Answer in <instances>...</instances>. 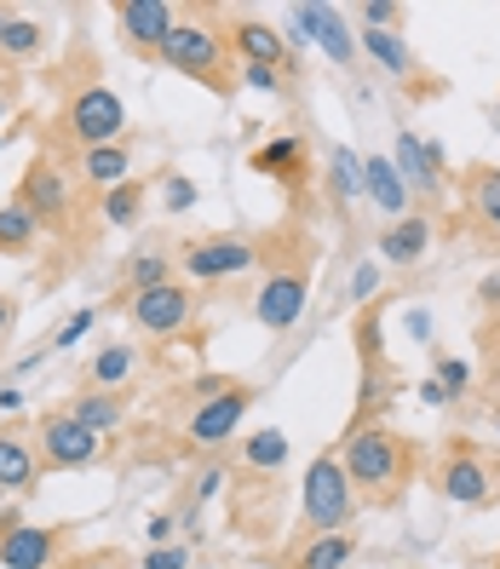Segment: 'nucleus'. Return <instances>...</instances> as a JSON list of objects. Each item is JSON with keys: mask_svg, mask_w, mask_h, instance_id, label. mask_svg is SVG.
Returning <instances> with one entry per match:
<instances>
[{"mask_svg": "<svg viewBox=\"0 0 500 569\" xmlns=\"http://www.w3.org/2000/svg\"><path fill=\"white\" fill-rule=\"evenodd\" d=\"M374 288H380V264H357L351 271V299H374Z\"/></svg>", "mask_w": 500, "mask_h": 569, "instance_id": "nucleus-40", "label": "nucleus"}, {"mask_svg": "<svg viewBox=\"0 0 500 569\" xmlns=\"http://www.w3.org/2000/svg\"><path fill=\"white\" fill-rule=\"evenodd\" d=\"M167 282H179V277H173V259H167L161 248L156 253H139V259L127 264V288L132 293H150V288H167Z\"/></svg>", "mask_w": 500, "mask_h": 569, "instance_id": "nucleus-29", "label": "nucleus"}, {"mask_svg": "<svg viewBox=\"0 0 500 569\" xmlns=\"http://www.w3.org/2000/svg\"><path fill=\"white\" fill-rule=\"evenodd\" d=\"M426 248H431V219H426V213L391 219V224L380 230V253H386V264H420Z\"/></svg>", "mask_w": 500, "mask_h": 569, "instance_id": "nucleus-17", "label": "nucleus"}, {"mask_svg": "<svg viewBox=\"0 0 500 569\" xmlns=\"http://www.w3.org/2000/svg\"><path fill=\"white\" fill-rule=\"evenodd\" d=\"M362 196H369L386 219H409V184L397 179L391 156H362Z\"/></svg>", "mask_w": 500, "mask_h": 569, "instance_id": "nucleus-16", "label": "nucleus"}, {"mask_svg": "<svg viewBox=\"0 0 500 569\" xmlns=\"http://www.w3.org/2000/svg\"><path fill=\"white\" fill-rule=\"evenodd\" d=\"M7 110H12V104H7V92H0V116H7Z\"/></svg>", "mask_w": 500, "mask_h": 569, "instance_id": "nucleus-49", "label": "nucleus"}, {"mask_svg": "<svg viewBox=\"0 0 500 569\" xmlns=\"http://www.w3.org/2000/svg\"><path fill=\"white\" fill-rule=\"evenodd\" d=\"M494 443H500V415H494Z\"/></svg>", "mask_w": 500, "mask_h": 569, "instance_id": "nucleus-50", "label": "nucleus"}, {"mask_svg": "<svg viewBox=\"0 0 500 569\" xmlns=\"http://www.w3.org/2000/svg\"><path fill=\"white\" fill-rule=\"evenodd\" d=\"M0 409L18 415V409H23V391H18V386H7V391H0Z\"/></svg>", "mask_w": 500, "mask_h": 569, "instance_id": "nucleus-46", "label": "nucleus"}, {"mask_svg": "<svg viewBox=\"0 0 500 569\" xmlns=\"http://www.w3.org/2000/svg\"><path fill=\"white\" fill-rule=\"evenodd\" d=\"M380 397H386V375H380V362H369V368H362V386H357V403H380Z\"/></svg>", "mask_w": 500, "mask_h": 569, "instance_id": "nucleus-39", "label": "nucleus"}, {"mask_svg": "<svg viewBox=\"0 0 500 569\" xmlns=\"http://www.w3.org/2000/svg\"><path fill=\"white\" fill-rule=\"evenodd\" d=\"M70 132L81 139V150L121 144V132H127V104H121L110 87H81V92L70 98Z\"/></svg>", "mask_w": 500, "mask_h": 569, "instance_id": "nucleus-4", "label": "nucleus"}, {"mask_svg": "<svg viewBox=\"0 0 500 569\" xmlns=\"http://www.w3.org/2000/svg\"><path fill=\"white\" fill-rule=\"evenodd\" d=\"M362 52H369L380 70L397 76V81H409V76H414V52H409L403 36H391V29H362Z\"/></svg>", "mask_w": 500, "mask_h": 569, "instance_id": "nucleus-23", "label": "nucleus"}, {"mask_svg": "<svg viewBox=\"0 0 500 569\" xmlns=\"http://www.w3.org/2000/svg\"><path fill=\"white\" fill-rule=\"evenodd\" d=\"M242 455H248V466H253V472H277V466H288V431H277V426L253 431Z\"/></svg>", "mask_w": 500, "mask_h": 569, "instance_id": "nucleus-30", "label": "nucleus"}, {"mask_svg": "<svg viewBox=\"0 0 500 569\" xmlns=\"http://www.w3.org/2000/svg\"><path fill=\"white\" fill-rule=\"evenodd\" d=\"M340 466H346V478L357 489L386 495V489L403 483V472H409V443L397 438L391 426H357L351 438L340 443Z\"/></svg>", "mask_w": 500, "mask_h": 569, "instance_id": "nucleus-2", "label": "nucleus"}, {"mask_svg": "<svg viewBox=\"0 0 500 569\" xmlns=\"http://www.w3.org/2000/svg\"><path fill=\"white\" fill-rule=\"evenodd\" d=\"M156 58L167 63V70L202 81V87H224L230 52H224V29H219L213 18H184V12H179V23L167 29V41L156 47Z\"/></svg>", "mask_w": 500, "mask_h": 569, "instance_id": "nucleus-1", "label": "nucleus"}, {"mask_svg": "<svg viewBox=\"0 0 500 569\" xmlns=\"http://www.w3.org/2000/svg\"><path fill=\"white\" fill-rule=\"evenodd\" d=\"M81 569H116L110 558H92V563H81Z\"/></svg>", "mask_w": 500, "mask_h": 569, "instance_id": "nucleus-48", "label": "nucleus"}, {"mask_svg": "<svg viewBox=\"0 0 500 569\" xmlns=\"http://www.w3.org/2000/svg\"><path fill=\"white\" fill-rule=\"evenodd\" d=\"M328 184H333V202H362V156L333 144L328 150Z\"/></svg>", "mask_w": 500, "mask_h": 569, "instance_id": "nucleus-25", "label": "nucleus"}, {"mask_svg": "<svg viewBox=\"0 0 500 569\" xmlns=\"http://www.w3.org/2000/svg\"><path fill=\"white\" fill-rule=\"evenodd\" d=\"M81 173H87V184H98V190H116V184L132 179V150H127V144L81 150Z\"/></svg>", "mask_w": 500, "mask_h": 569, "instance_id": "nucleus-21", "label": "nucleus"}, {"mask_svg": "<svg viewBox=\"0 0 500 569\" xmlns=\"http://www.w3.org/2000/svg\"><path fill=\"white\" fill-rule=\"evenodd\" d=\"M248 409H253V391L248 386H230V391H219V397H208L202 409L190 415V426H184V438L196 443V449H224L230 438H237V426L248 420Z\"/></svg>", "mask_w": 500, "mask_h": 569, "instance_id": "nucleus-5", "label": "nucleus"}, {"mask_svg": "<svg viewBox=\"0 0 500 569\" xmlns=\"http://www.w3.org/2000/svg\"><path fill=\"white\" fill-rule=\"evenodd\" d=\"M132 375H139V346H104L92 357V368H87V380H92V391H121Z\"/></svg>", "mask_w": 500, "mask_h": 569, "instance_id": "nucleus-22", "label": "nucleus"}, {"mask_svg": "<svg viewBox=\"0 0 500 569\" xmlns=\"http://www.w3.org/2000/svg\"><path fill=\"white\" fill-rule=\"evenodd\" d=\"M190 317H196V293L184 282L132 293V328H144V333H184Z\"/></svg>", "mask_w": 500, "mask_h": 569, "instance_id": "nucleus-10", "label": "nucleus"}, {"mask_svg": "<svg viewBox=\"0 0 500 569\" xmlns=\"http://www.w3.org/2000/svg\"><path fill=\"white\" fill-rule=\"evenodd\" d=\"M299 507H306V523L317 535H340L357 512V483L346 478L340 455H317L311 472H306V489H299Z\"/></svg>", "mask_w": 500, "mask_h": 569, "instance_id": "nucleus-3", "label": "nucleus"}, {"mask_svg": "<svg viewBox=\"0 0 500 569\" xmlns=\"http://www.w3.org/2000/svg\"><path fill=\"white\" fill-rule=\"evenodd\" d=\"M224 483H230V478H224V466H202V478H196V500H213Z\"/></svg>", "mask_w": 500, "mask_h": 569, "instance_id": "nucleus-41", "label": "nucleus"}, {"mask_svg": "<svg viewBox=\"0 0 500 569\" xmlns=\"http://www.w3.org/2000/svg\"><path fill=\"white\" fill-rule=\"evenodd\" d=\"M306 299H311V277L299 271V264H288V271H271V277L259 282L253 317L271 328V333H288L299 317H306Z\"/></svg>", "mask_w": 500, "mask_h": 569, "instance_id": "nucleus-6", "label": "nucleus"}, {"mask_svg": "<svg viewBox=\"0 0 500 569\" xmlns=\"http://www.w3.org/2000/svg\"><path fill=\"white\" fill-rule=\"evenodd\" d=\"M253 167L259 173H271V179H282V184H293V179H306V167H311V150H306V139H264L259 150H253Z\"/></svg>", "mask_w": 500, "mask_h": 569, "instance_id": "nucleus-19", "label": "nucleus"}, {"mask_svg": "<svg viewBox=\"0 0 500 569\" xmlns=\"http://www.w3.org/2000/svg\"><path fill=\"white\" fill-rule=\"evenodd\" d=\"M98 455H104V438L98 431H87L70 409L41 420V466H58V472H76V466H92Z\"/></svg>", "mask_w": 500, "mask_h": 569, "instance_id": "nucleus-7", "label": "nucleus"}, {"mask_svg": "<svg viewBox=\"0 0 500 569\" xmlns=\"http://www.w3.org/2000/svg\"><path fill=\"white\" fill-rule=\"evenodd\" d=\"M438 386H443L449 397H460L466 386H472V368H466L460 357H438Z\"/></svg>", "mask_w": 500, "mask_h": 569, "instance_id": "nucleus-36", "label": "nucleus"}, {"mask_svg": "<svg viewBox=\"0 0 500 569\" xmlns=\"http://www.w3.org/2000/svg\"><path fill=\"white\" fill-rule=\"evenodd\" d=\"M443 495L454 500V507H478V500L489 495V466L472 460V455H454L443 466Z\"/></svg>", "mask_w": 500, "mask_h": 569, "instance_id": "nucleus-20", "label": "nucleus"}, {"mask_svg": "<svg viewBox=\"0 0 500 569\" xmlns=\"http://www.w3.org/2000/svg\"><path fill=\"white\" fill-rule=\"evenodd\" d=\"M92 322H98V306H81V311H76L70 322L58 328V340H52V351H70V346H81L87 333H92Z\"/></svg>", "mask_w": 500, "mask_h": 569, "instance_id": "nucleus-35", "label": "nucleus"}, {"mask_svg": "<svg viewBox=\"0 0 500 569\" xmlns=\"http://www.w3.org/2000/svg\"><path fill=\"white\" fill-rule=\"evenodd\" d=\"M397 179L409 184V196H443V144L420 139V132H397V150H391Z\"/></svg>", "mask_w": 500, "mask_h": 569, "instance_id": "nucleus-9", "label": "nucleus"}, {"mask_svg": "<svg viewBox=\"0 0 500 569\" xmlns=\"http://www.w3.org/2000/svg\"><path fill=\"white\" fill-rule=\"evenodd\" d=\"M420 403H426V409H443V403H449V391L438 386V375H431V380H420Z\"/></svg>", "mask_w": 500, "mask_h": 569, "instance_id": "nucleus-43", "label": "nucleus"}, {"mask_svg": "<svg viewBox=\"0 0 500 569\" xmlns=\"http://www.w3.org/2000/svg\"><path fill=\"white\" fill-rule=\"evenodd\" d=\"M58 558V529L47 523H12L0 535V569H52Z\"/></svg>", "mask_w": 500, "mask_h": 569, "instance_id": "nucleus-12", "label": "nucleus"}, {"mask_svg": "<svg viewBox=\"0 0 500 569\" xmlns=\"http://www.w3.org/2000/svg\"><path fill=\"white\" fill-rule=\"evenodd\" d=\"M242 81H248L253 92H282V87H288L282 70H264V63H242Z\"/></svg>", "mask_w": 500, "mask_h": 569, "instance_id": "nucleus-38", "label": "nucleus"}, {"mask_svg": "<svg viewBox=\"0 0 500 569\" xmlns=\"http://www.w3.org/2000/svg\"><path fill=\"white\" fill-rule=\"evenodd\" d=\"M357 18H362V29H391V36H397V23H403V7H397V0H362Z\"/></svg>", "mask_w": 500, "mask_h": 569, "instance_id": "nucleus-34", "label": "nucleus"}, {"mask_svg": "<svg viewBox=\"0 0 500 569\" xmlns=\"http://www.w3.org/2000/svg\"><path fill=\"white\" fill-rule=\"evenodd\" d=\"M144 569H190V547H150L144 552Z\"/></svg>", "mask_w": 500, "mask_h": 569, "instance_id": "nucleus-37", "label": "nucleus"}, {"mask_svg": "<svg viewBox=\"0 0 500 569\" xmlns=\"http://www.w3.org/2000/svg\"><path fill=\"white\" fill-rule=\"evenodd\" d=\"M7 328H12V299L0 293V340H7Z\"/></svg>", "mask_w": 500, "mask_h": 569, "instance_id": "nucleus-47", "label": "nucleus"}, {"mask_svg": "<svg viewBox=\"0 0 500 569\" xmlns=\"http://www.w3.org/2000/svg\"><path fill=\"white\" fill-rule=\"evenodd\" d=\"M196 202H202L196 179H184V173H167V179H161V208H167V213H190Z\"/></svg>", "mask_w": 500, "mask_h": 569, "instance_id": "nucleus-33", "label": "nucleus"}, {"mask_svg": "<svg viewBox=\"0 0 500 569\" xmlns=\"http://www.w3.org/2000/svg\"><path fill=\"white\" fill-rule=\"evenodd\" d=\"M478 299H483V306H500V271H489V277L478 282Z\"/></svg>", "mask_w": 500, "mask_h": 569, "instance_id": "nucleus-45", "label": "nucleus"}, {"mask_svg": "<svg viewBox=\"0 0 500 569\" xmlns=\"http://www.w3.org/2000/svg\"><path fill=\"white\" fill-rule=\"evenodd\" d=\"M259 264V248L248 237H202L184 248V271L196 282H219V277H242Z\"/></svg>", "mask_w": 500, "mask_h": 569, "instance_id": "nucleus-8", "label": "nucleus"}, {"mask_svg": "<svg viewBox=\"0 0 500 569\" xmlns=\"http://www.w3.org/2000/svg\"><path fill=\"white\" fill-rule=\"evenodd\" d=\"M139 219H144V190H139V179L104 190V224L127 230V224H139Z\"/></svg>", "mask_w": 500, "mask_h": 569, "instance_id": "nucleus-28", "label": "nucleus"}, {"mask_svg": "<svg viewBox=\"0 0 500 569\" xmlns=\"http://www.w3.org/2000/svg\"><path fill=\"white\" fill-rule=\"evenodd\" d=\"M36 472H41V455L29 449L23 431H0V489H12V495L36 489Z\"/></svg>", "mask_w": 500, "mask_h": 569, "instance_id": "nucleus-18", "label": "nucleus"}, {"mask_svg": "<svg viewBox=\"0 0 500 569\" xmlns=\"http://www.w3.org/2000/svg\"><path fill=\"white\" fill-rule=\"evenodd\" d=\"M409 333H414V340H431V311H409Z\"/></svg>", "mask_w": 500, "mask_h": 569, "instance_id": "nucleus-44", "label": "nucleus"}, {"mask_svg": "<svg viewBox=\"0 0 500 569\" xmlns=\"http://www.w3.org/2000/svg\"><path fill=\"white\" fill-rule=\"evenodd\" d=\"M18 202L36 213V219L58 224L63 213H70V184H63V173H58L52 161H36V167L23 173V196H18Z\"/></svg>", "mask_w": 500, "mask_h": 569, "instance_id": "nucleus-14", "label": "nucleus"}, {"mask_svg": "<svg viewBox=\"0 0 500 569\" xmlns=\"http://www.w3.org/2000/svg\"><path fill=\"white\" fill-rule=\"evenodd\" d=\"M0 52H7V58H36L41 52V23L7 12V23H0Z\"/></svg>", "mask_w": 500, "mask_h": 569, "instance_id": "nucleus-31", "label": "nucleus"}, {"mask_svg": "<svg viewBox=\"0 0 500 569\" xmlns=\"http://www.w3.org/2000/svg\"><path fill=\"white\" fill-rule=\"evenodd\" d=\"M357 558V541L340 529V535H317V541L299 552V569H346Z\"/></svg>", "mask_w": 500, "mask_h": 569, "instance_id": "nucleus-27", "label": "nucleus"}, {"mask_svg": "<svg viewBox=\"0 0 500 569\" xmlns=\"http://www.w3.org/2000/svg\"><path fill=\"white\" fill-rule=\"evenodd\" d=\"M36 230H41V219L29 213L23 202L0 208V248H29V242H36Z\"/></svg>", "mask_w": 500, "mask_h": 569, "instance_id": "nucleus-32", "label": "nucleus"}, {"mask_svg": "<svg viewBox=\"0 0 500 569\" xmlns=\"http://www.w3.org/2000/svg\"><path fill=\"white\" fill-rule=\"evenodd\" d=\"M144 535H150V547H173V535H179V523H173V518L161 512V518H150V529H144Z\"/></svg>", "mask_w": 500, "mask_h": 569, "instance_id": "nucleus-42", "label": "nucleus"}, {"mask_svg": "<svg viewBox=\"0 0 500 569\" xmlns=\"http://www.w3.org/2000/svg\"><path fill=\"white\" fill-rule=\"evenodd\" d=\"M173 23H179V12L167 7V0H127V7H121V36L132 47H144V52H156Z\"/></svg>", "mask_w": 500, "mask_h": 569, "instance_id": "nucleus-15", "label": "nucleus"}, {"mask_svg": "<svg viewBox=\"0 0 500 569\" xmlns=\"http://www.w3.org/2000/svg\"><path fill=\"white\" fill-rule=\"evenodd\" d=\"M466 202H472V213L500 230V167H478L472 179H466Z\"/></svg>", "mask_w": 500, "mask_h": 569, "instance_id": "nucleus-26", "label": "nucleus"}, {"mask_svg": "<svg viewBox=\"0 0 500 569\" xmlns=\"http://www.w3.org/2000/svg\"><path fill=\"white\" fill-rule=\"evenodd\" d=\"M293 29L306 41H317L333 63H340V70L357 63V36H351V23H346L340 7H293Z\"/></svg>", "mask_w": 500, "mask_h": 569, "instance_id": "nucleus-11", "label": "nucleus"}, {"mask_svg": "<svg viewBox=\"0 0 500 569\" xmlns=\"http://www.w3.org/2000/svg\"><path fill=\"white\" fill-rule=\"evenodd\" d=\"M70 415H76L87 431H98V438H104V431H116V426L127 420V403H121L116 391H76Z\"/></svg>", "mask_w": 500, "mask_h": 569, "instance_id": "nucleus-24", "label": "nucleus"}, {"mask_svg": "<svg viewBox=\"0 0 500 569\" xmlns=\"http://www.w3.org/2000/svg\"><path fill=\"white\" fill-rule=\"evenodd\" d=\"M230 47L242 52V63H264V70H293V63H288L282 29H277V23H264V18H237V23H230Z\"/></svg>", "mask_w": 500, "mask_h": 569, "instance_id": "nucleus-13", "label": "nucleus"}]
</instances>
